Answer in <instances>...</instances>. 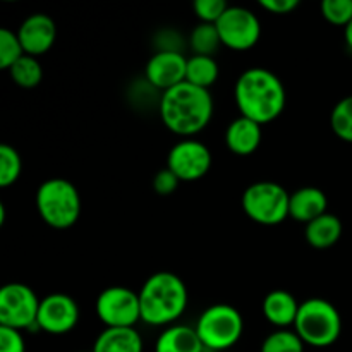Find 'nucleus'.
<instances>
[{"label": "nucleus", "instance_id": "f8f14e48", "mask_svg": "<svg viewBox=\"0 0 352 352\" xmlns=\"http://www.w3.org/2000/svg\"><path fill=\"white\" fill-rule=\"evenodd\" d=\"M79 322V308L74 299L67 294L47 296L41 299L36 327L50 336H65L72 332Z\"/></svg>", "mask_w": 352, "mask_h": 352}, {"label": "nucleus", "instance_id": "39448f33", "mask_svg": "<svg viewBox=\"0 0 352 352\" xmlns=\"http://www.w3.org/2000/svg\"><path fill=\"white\" fill-rule=\"evenodd\" d=\"M294 332L301 337L306 346L325 349L339 340L342 333V316L339 309L327 299H306L299 306Z\"/></svg>", "mask_w": 352, "mask_h": 352}, {"label": "nucleus", "instance_id": "7ed1b4c3", "mask_svg": "<svg viewBox=\"0 0 352 352\" xmlns=\"http://www.w3.org/2000/svg\"><path fill=\"white\" fill-rule=\"evenodd\" d=\"M141 322L153 327L170 325L188 308V289L182 278L172 272L150 275L140 289Z\"/></svg>", "mask_w": 352, "mask_h": 352}, {"label": "nucleus", "instance_id": "a211bd4d", "mask_svg": "<svg viewBox=\"0 0 352 352\" xmlns=\"http://www.w3.org/2000/svg\"><path fill=\"white\" fill-rule=\"evenodd\" d=\"M201 339L196 329L188 325H172L158 336L155 352H203Z\"/></svg>", "mask_w": 352, "mask_h": 352}, {"label": "nucleus", "instance_id": "f257e3e1", "mask_svg": "<svg viewBox=\"0 0 352 352\" xmlns=\"http://www.w3.org/2000/svg\"><path fill=\"white\" fill-rule=\"evenodd\" d=\"M234 98L241 116L260 126L277 119L287 103L284 82L263 67H251L237 78Z\"/></svg>", "mask_w": 352, "mask_h": 352}, {"label": "nucleus", "instance_id": "423d86ee", "mask_svg": "<svg viewBox=\"0 0 352 352\" xmlns=\"http://www.w3.org/2000/svg\"><path fill=\"white\" fill-rule=\"evenodd\" d=\"M196 332L208 351H227L243 337V315L234 306L219 302L206 308L196 322Z\"/></svg>", "mask_w": 352, "mask_h": 352}, {"label": "nucleus", "instance_id": "393cba45", "mask_svg": "<svg viewBox=\"0 0 352 352\" xmlns=\"http://www.w3.org/2000/svg\"><path fill=\"white\" fill-rule=\"evenodd\" d=\"M330 126L339 140L352 143V95L340 100L330 113Z\"/></svg>", "mask_w": 352, "mask_h": 352}, {"label": "nucleus", "instance_id": "20e7f679", "mask_svg": "<svg viewBox=\"0 0 352 352\" xmlns=\"http://www.w3.org/2000/svg\"><path fill=\"white\" fill-rule=\"evenodd\" d=\"M34 203L41 220L52 229H69L81 215V196L67 179L52 177L41 182Z\"/></svg>", "mask_w": 352, "mask_h": 352}, {"label": "nucleus", "instance_id": "6e6552de", "mask_svg": "<svg viewBox=\"0 0 352 352\" xmlns=\"http://www.w3.org/2000/svg\"><path fill=\"white\" fill-rule=\"evenodd\" d=\"M95 311L107 329H134L141 322L140 294L122 285L107 287L96 298Z\"/></svg>", "mask_w": 352, "mask_h": 352}, {"label": "nucleus", "instance_id": "b1692460", "mask_svg": "<svg viewBox=\"0 0 352 352\" xmlns=\"http://www.w3.org/2000/svg\"><path fill=\"white\" fill-rule=\"evenodd\" d=\"M306 344L294 330H275L261 344L260 352H305Z\"/></svg>", "mask_w": 352, "mask_h": 352}, {"label": "nucleus", "instance_id": "aec40b11", "mask_svg": "<svg viewBox=\"0 0 352 352\" xmlns=\"http://www.w3.org/2000/svg\"><path fill=\"white\" fill-rule=\"evenodd\" d=\"M91 352H143V339L136 329H105Z\"/></svg>", "mask_w": 352, "mask_h": 352}, {"label": "nucleus", "instance_id": "cd10ccee", "mask_svg": "<svg viewBox=\"0 0 352 352\" xmlns=\"http://www.w3.org/2000/svg\"><path fill=\"white\" fill-rule=\"evenodd\" d=\"M322 14L330 24L346 28L352 19V0H323Z\"/></svg>", "mask_w": 352, "mask_h": 352}, {"label": "nucleus", "instance_id": "ddd939ff", "mask_svg": "<svg viewBox=\"0 0 352 352\" xmlns=\"http://www.w3.org/2000/svg\"><path fill=\"white\" fill-rule=\"evenodd\" d=\"M186 67L188 58L181 52L160 50L146 62L144 76L151 88L165 93L186 81Z\"/></svg>", "mask_w": 352, "mask_h": 352}, {"label": "nucleus", "instance_id": "c85d7f7f", "mask_svg": "<svg viewBox=\"0 0 352 352\" xmlns=\"http://www.w3.org/2000/svg\"><path fill=\"white\" fill-rule=\"evenodd\" d=\"M192 9H195V14L201 23L217 24L220 17L226 14V10L229 9V6L223 0H195Z\"/></svg>", "mask_w": 352, "mask_h": 352}, {"label": "nucleus", "instance_id": "473e14b6", "mask_svg": "<svg viewBox=\"0 0 352 352\" xmlns=\"http://www.w3.org/2000/svg\"><path fill=\"white\" fill-rule=\"evenodd\" d=\"M344 36H346L347 47H349L352 50V19H351V23L347 24L346 28H344Z\"/></svg>", "mask_w": 352, "mask_h": 352}, {"label": "nucleus", "instance_id": "dca6fc26", "mask_svg": "<svg viewBox=\"0 0 352 352\" xmlns=\"http://www.w3.org/2000/svg\"><path fill=\"white\" fill-rule=\"evenodd\" d=\"M329 199L327 195L318 188L306 186L291 192V201H289V217L296 222H301L308 226L309 222L316 220L318 217L325 215Z\"/></svg>", "mask_w": 352, "mask_h": 352}, {"label": "nucleus", "instance_id": "72a5a7b5", "mask_svg": "<svg viewBox=\"0 0 352 352\" xmlns=\"http://www.w3.org/2000/svg\"><path fill=\"white\" fill-rule=\"evenodd\" d=\"M79 352H82V351H79Z\"/></svg>", "mask_w": 352, "mask_h": 352}, {"label": "nucleus", "instance_id": "2f4dec72", "mask_svg": "<svg viewBox=\"0 0 352 352\" xmlns=\"http://www.w3.org/2000/svg\"><path fill=\"white\" fill-rule=\"evenodd\" d=\"M260 7L270 14L285 16V14L294 12L299 7V2L298 0H260Z\"/></svg>", "mask_w": 352, "mask_h": 352}, {"label": "nucleus", "instance_id": "9b49d317", "mask_svg": "<svg viewBox=\"0 0 352 352\" xmlns=\"http://www.w3.org/2000/svg\"><path fill=\"white\" fill-rule=\"evenodd\" d=\"M167 168H170L181 182L199 181L212 168V151L201 141L191 138L182 140L168 151Z\"/></svg>", "mask_w": 352, "mask_h": 352}, {"label": "nucleus", "instance_id": "9d476101", "mask_svg": "<svg viewBox=\"0 0 352 352\" xmlns=\"http://www.w3.org/2000/svg\"><path fill=\"white\" fill-rule=\"evenodd\" d=\"M215 26L223 47L236 52L250 50L261 36V23L258 16L253 10L241 6H229Z\"/></svg>", "mask_w": 352, "mask_h": 352}, {"label": "nucleus", "instance_id": "2eb2a0df", "mask_svg": "<svg viewBox=\"0 0 352 352\" xmlns=\"http://www.w3.org/2000/svg\"><path fill=\"white\" fill-rule=\"evenodd\" d=\"M263 131L261 126L248 117L239 116L227 126L226 144L229 151L239 157H250L260 148Z\"/></svg>", "mask_w": 352, "mask_h": 352}, {"label": "nucleus", "instance_id": "c756f323", "mask_svg": "<svg viewBox=\"0 0 352 352\" xmlns=\"http://www.w3.org/2000/svg\"><path fill=\"white\" fill-rule=\"evenodd\" d=\"M0 352H26L21 330L0 327Z\"/></svg>", "mask_w": 352, "mask_h": 352}, {"label": "nucleus", "instance_id": "1a4fd4ad", "mask_svg": "<svg viewBox=\"0 0 352 352\" xmlns=\"http://www.w3.org/2000/svg\"><path fill=\"white\" fill-rule=\"evenodd\" d=\"M40 299L33 289L21 282H10L0 289V327L26 330L36 327Z\"/></svg>", "mask_w": 352, "mask_h": 352}, {"label": "nucleus", "instance_id": "a878e982", "mask_svg": "<svg viewBox=\"0 0 352 352\" xmlns=\"http://www.w3.org/2000/svg\"><path fill=\"white\" fill-rule=\"evenodd\" d=\"M23 170V160L10 144H0V188L16 184Z\"/></svg>", "mask_w": 352, "mask_h": 352}, {"label": "nucleus", "instance_id": "6ab92c4d", "mask_svg": "<svg viewBox=\"0 0 352 352\" xmlns=\"http://www.w3.org/2000/svg\"><path fill=\"white\" fill-rule=\"evenodd\" d=\"M342 222L337 215L325 213L306 226V241L315 250H329L342 237Z\"/></svg>", "mask_w": 352, "mask_h": 352}, {"label": "nucleus", "instance_id": "7c9ffc66", "mask_svg": "<svg viewBox=\"0 0 352 352\" xmlns=\"http://www.w3.org/2000/svg\"><path fill=\"white\" fill-rule=\"evenodd\" d=\"M179 177L170 168H162L153 177V189L160 196H170L179 188Z\"/></svg>", "mask_w": 352, "mask_h": 352}, {"label": "nucleus", "instance_id": "0eeeda50", "mask_svg": "<svg viewBox=\"0 0 352 352\" xmlns=\"http://www.w3.org/2000/svg\"><path fill=\"white\" fill-rule=\"evenodd\" d=\"M291 195L280 184L260 181L248 186L243 192L241 205L244 213L260 226H278L289 217Z\"/></svg>", "mask_w": 352, "mask_h": 352}, {"label": "nucleus", "instance_id": "412c9836", "mask_svg": "<svg viewBox=\"0 0 352 352\" xmlns=\"http://www.w3.org/2000/svg\"><path fill=\"white\" fill-rule=\"evenodd\" d=\"M220 74L219 64L213 57L205 55H192L188 58V67H186V82L198 86V88L210 89L217 82Z\"/></svg>", "mask_w": 352, "mask_h": 352}, {"label": "nucleus", "instance_id": "f03ea898", "mask_svg": "<svg viewBox=\"0 0 352 352\" xmlns=\"http://www.w3.org/2000/svg\"><path fill=\"white\" fill-rule=\"evenodd\" d=\"M158 112L168 131L189 140L195 134L201 133L212 120L213 98L210 89L198 88L184 81L162 93Z\"/></svg>", "mask_w": 352, "mask_h": 352}, {"label": "nucleus", "instance_id": "f3484780", "mask_svg": "<svg viewBox=\"0 0 352 352\" xmlns=\"http://www.w3.org/2000/svg\"><path fill=\"white\" fill-rule=\"evenodd\" d=\"M299 306L301 305L296 301L291 292L284 291V289H275V291L268 292L261 308H263V315L268 323L277 327L278 330H284L291 325L294 327Z\"/></svg>", "mask_w": 352, "mask_h": 352}, {"label": "nucleus", "instance_id": "5701e85b", "mask_svg": "<svg viewBox=\"0 0 352 352\" xmlns=\"http://www.w3.org/2000/svg\"><path fill=\"white\" fill-rule=\"evenodd\" d=\"M222 45L219 30L215 24L199 23L189 36V47L195 52V55H205V57H213L219 47Z\"/></svg>", "mask_w": 352, "mask_h": 352}, {"label": "nucleus", "instance_id": "4be33fe9", "mask_svg": "<svg viewBox=\"0 0 352 352\" xmlns=\"http://www.w3.org/2000/svg\"><path fill=\"white\" fill-rule=\"evenodd\" d=\"M10 79L16 82L19 88L31 89L36 88L38 85L43 79V67L38 62L36 57H31V55H24L21 57L12 67L9 69Z\"/></svg>", "mask_w": 352, "mask_h": 352}, {"label": "nucleus", "instance_id": "bb28decb", "mask_svg": "<svg viewBox=\"0 0 352 352\" xmlns=\"http://www.w3.org/2000/svg\"><path fill=\"white\" fill-rule=\"evenodd\" d=\"M24 48L19 36L14 31L2 28L0 30V69L9 71L21 57H24Z\"/></svg>", "mask_w": 352, "mask_h": 352}, {"label": "nucleus", "instance_id": "4468645a", "mask_svg": "<svg viewBox=\"0 0 352 352\" xmlns=\"http://www.w3.org/2000/svg\"><path fill=\"white\" fill-rule=\"evenodd\" d=\"M17 36L24 48V54L31 55V57H40L55 45L57 24L47 14H31L19 26Z\"/></svg>", "mask_w": 352, "mask_h": 352}]
</instances>
